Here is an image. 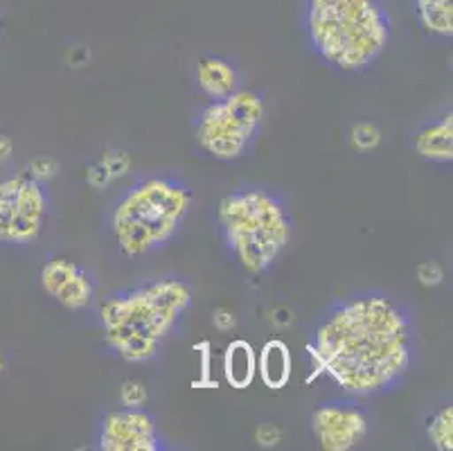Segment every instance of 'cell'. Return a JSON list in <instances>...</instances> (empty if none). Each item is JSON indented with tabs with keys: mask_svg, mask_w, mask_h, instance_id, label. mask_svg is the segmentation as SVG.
I'll return each mask as SVG.
<instances>
[{
	"mask_svg": "<svg viewBox=\"0 0 453 451\" xmlns=\"http://www.w3.org/2000/svg\"><path fill=\"white\" fill-rule=\"evenodd\" d=\"M97 447L102 451H160L165 449V440L150 411L125 407L102 417Z\"/></svg>",
	"mask_w": 453,
	"mask_h": 451,
	"instance_id": "8",
	"label": "cell"
},
{
	"mask_svg": "<svg viewBox=\"0 0 453 451\" xmlns=\"http://www.w3.org/2000/svg\"><path fill=\"white\" fill-rule=\"evenodd\" d=\"M55 174H57V163L52 159H48V156H41V159H35L30 163V176H35V179L41 181V183H43L45 179L55 176Z\"/></svg>",
	"mask_w": 453,
	"mask_h": 451,
	"instance_id": "19",
	"label": "cell"
},
{
	"mask_svg": "<svg viewBox=\"0 0 453 451\" xmlns=\"http://www.w3.org/2000/svg\"><path fill=\"white\" fill-rule=\"evenodd\" d=\"M196 84L208 99H224L240 90V73L230 61L205 57L196 64Z\"/></svg>",
	"mask_w": 453,
	"mask_h": 451,
	"instance_id": "11",
	"label": "cell"
},
{
	"mask_svg": "<svg viewBox=\"0 0 453 451\" xmlns=\"http://www.w3.org/2000/svg\"><path fill=\"white\" fill-rule=\"evenodd\" d=\"M304 30L316 55L341 73L370 68L393 36L381 0H304Z\"/></svg>",
	"mask_w": 453,
	"mask_h": 451,
	"instance_id": "3",
	"label": "cell"
},
{
	"mask_svg": "<svg viewBox=\"0 0 453 451\" xmlns=\"http://www.w3.org/2000/svg\"><path fill=\"white\" fill-rule=\"evenodd\" d=\"M265 113V97L257 90L240 89L224 99H210L195 118V138L212 159L237 160L257 140Z\"/></svg>",
	"mask_w": 453,
	"mask_h": 451,
	"instance_id": "6",
	"label": "cell"
},
{
	"mask_svg": "<svg viewBox=\"0 0 453 451\" xmlns=\"http://www.w3.org/2000/svg\"><path fill=\"white\" fill-rule=\"evenodd\" d=\"M309 350L316 368L345 395H384L413 366V316L381 292L354 293L320 318Z\"/></svg>",
	"mask_w": 453,
	"mask_h": 451,
	"instance_id": "1",
	"label": "cell"
},
{
	"mask_svg": "<svg viewBox=\"0 0 453 451\" xmlns=\"http://www.w3.org/2000/svg\"><path fill=\"white\" fill-rule=\"evenodd\" d=\"M418 278L422 280V284H426V287H435V284L442 283L444 271L438 262H424L419 264L418 268Z\"/></svg>",
	"mask_w": 453,
	"mask_h": 451,
	"instance_id": "20",
	"label": "cell"
},
{
	"mask_svg": "<svg viewBox=\"0 0 453 451\" xmlns=\"http://www.w3.org/2000/svg\"><path fill=\"white\" fill-rule=\"evenodd\" d=\"M280 429H275L273 424H262V427L257 429V442L262 447H275L280 442Z\"/></svg>",
	"mask_w": 453,
	"mask_h": 451,
	"instance_id": "21",
	"label": "cell"
},
{
	"mask_svg": "<svg viewBox=\"0 0 453 451\" xmlns=\"http://www.w3.org/2000/svg\"><path fill=\"white\" fill-rule=\"evenodd\" d=\"M5 370V359H3V354H0V372Z\"/></svg>",
	"mask_w": 453,
	"mask_h": 451,
	"instance_id": "24",
	"label": "cell"
},
{
	"mask_svg": "<svg viewBox=\"0 0 453 451\" xmlns=\"http://www.w3.org/2000/svg\"><path fill=\"white\" fill-rule=\"evenodd\" d=\"M415 152L431 163H451L453 160V118L442 115L435 122L415 134Z\"/></svg>",
	"mask_w": 453,
	"mask_h": 451,
	"instance_id": "12",
	"label": "cell"
},
{
	"mask_svg": "<svg viewBox=\"0 0 453 451\" xmlns=\"http://www.w3.org/2000/svg\"><path fill=\"white\" fill-rule=\"evenodd\" d=\"M257 370L262 375V382L273 388V391L287 386L291 377V354L287 343L278 341V338L265 343L262 353H259Z\"/></svg>",
	"mask_w": 453,
	"mask_h": 451,
	"instance_id": "13",
	"label": "cell"
},
{
	"mask_svg": "<svg viewBox=\"0 0 453 451\" xmlns=\"http://www.w3.org/2000/svg\"><path fill=\"white\" fill-rule=\"evenodd\" d=\"M50 213V197L30 174L0 181V244L26 246L41 235Z\"/></svg>",
	"mask_w": 453,
	"mask_h": 451,
	"instance_id": "7",
	"label": "cell"
},
{
	"mask_svg": "<svg viewBox=\"0 0 453 451\" xmlns=\"http://www.w3.org/2000/svg\"><path fill=\"white\" fill-rule=\"evenodd\" d=\"M224 372L226 379L233 388H249L253 382L255 372H257V359L250 343L233 341L226 347L224 357Z\"/></svg>",
	"mask_w": 453,
	"mask_h": 451,
	"instance_id": "14",
	"label": "cell"
},
{
	"mask_svg": "<svg viewBox=\"0 0 453 451\" xmlns=\"http://www.w3.org/2000/svg\"><path fill=\"white\" fill-rule=\"evenodd\" d=\"M41 284L45 293L55 298L61 307L81 312L95 300L97 283L88 268L68 258H50L41 268Z\"/></svg>",
	"mask_w": 453,
	"mask_h": 451,
	"instance_id": "10",
	"label": "cell"
},
{
	"mask_svg": "<svg viewBox=\"0 0 453 451\" xmlns=\"http://www.w3.org/2000/svg\"><path fill=\"white\" fill-rule=\"evenodd\" d=\"M428 438L435 449L451 451L453 449V408L444 407L428 420Z\"/></svg>",
	"mask_w": 453,
	"mask_h": 451,
	"instance_id": "16",
	"label": "cell"
},
{
	"mask_svg": "<svg viewBox=\"0 0 453 451\" xmlns=\"http://www.w3.org/2000/svg\"><path fill=\"white\" fill-rule=\"evenodd\" d=\"M122 404L131 408H138V407H145L147 402V388L145 384L135 382V379H129V382L122 384Z\"/></svg>",
	"mask_w": 453,
	"mask_h": 451,
	"instance_id": "18",
	"label": "cell"
},
{
	"mask_svg": "<svg viewBox=\"0 0 453 451\" xmlns=\"http://www.w3.org/2000/svg\"><path fill=\"white\" fill-rule=\"evenodd\" d=\"M221 237L244 271L265 273L278 262L294 235L289 206L265 188H237L217 208Z\"/></svg>",
	"mask_w": 453,
	"mask_h": 451,
	"instance_id": "5",
	"label": "cell"
},
{
	"mask_svg": "<svg viewBox=\"0 0 453 451\" xmlns=\"http://www.w3.org/2000/svg\"><path fill=\"white\" fill-rule=\"evenodd\" d=\"M368 416L359 404L348 400H334L320 404L311 416L316 440L327 451H348L368 436Z\"/></svg>",
	"mask_w": 453,
	"mask_h": 451,
	"instance_id": "9",
	"label": "cell"
},
{
	"mask_svg": "<svg viewBox=\"0 0 453 451\" xmlns=\"http://www.w3.org/2000/svg\"><path fill=\"white\" fill-rule=\"evenodd\" d=\"M12 152H14V143H12L10 136L0 134V165L7 163L12 159Z\"/></svg>",
	"mask_w": 453,
	"mask_h": 451,
	"instance_id": "23",
	"label": "cell"
},
{
	"mask_svg": "<svg viewBox=\"0 0 453 451\" xmlns=\"http://www.w3.org/2000/svg\"><path fill=\"white\" fill-rule=\"evenodd\" d=\"M212 323L219 332H228V330L234 328V314L228 312V309H217L212 314Z\"/></svg>",
	"mask_w": 453,
	"mask_h": 451,
	"instance_id": "22",
	"label": "cell"
},
{
	"mask_svg": "<svg viewBox=\"0 0 453 451\" xmlns=\"http://www.w3.org/2000/svg\"><path fill=\"white\" fill-rule=\"evenodd\" d=\"M195 194L185 181L156 174L131 183L109 214L111 230L127 258L158 251L179 235Z\"/></svg>",
	"mask_w": 453,
	"mask_h": 451,
	"instance_id": "4",
	"label": "cell"
},
{
	"mask_svg": "<svg viewBox=\"0 0 453 451\" xmlns=\"http://www.w3.org/2000/svg\"><path fill=\"white\" fill-rule=\"evenodd\" d=\"M352 140L359 149H364V152H370V149H374L379 144V140H381V134H379V129L374 127V124L361 122L352 129Z\"/></svg>",
	"mask_w": 453,
	"mask_h": 451,
	"instance_id": "17",
	"label": "cell"
},
{
	"mask_svg": "<svg viewBox=\"0 0 453 451\" xmlns=\"http://www.w3.org/2000/svg\"><path fill=\"white\" fill-rule=\"evenodd\" d=\"M419 25L428 35L451 39L453 35V0H413Z\"/></svg>",
	"mask_w": 453,
	"mask_h": 451,
	"instance_id": "15",
	"label": "cell"
},
{
	"mask_svg": "<svg viewBox=\"0 0 453 451\" xmlns=\"http://www.w3.org/2000/svg\"><path fill=\"white\" fill-rule=\"evenodd\" d=\"M192 305V287L167 276L111 293L100 305L106 346L127 363H150Z\"/></svg>",
	"mask_w": 453,
	"mask_h": 451,
	"instance_id": "2",
	"label": "cell"
}]
</instances>
